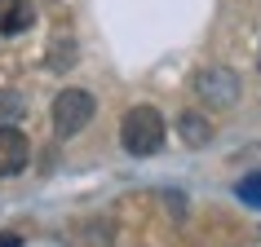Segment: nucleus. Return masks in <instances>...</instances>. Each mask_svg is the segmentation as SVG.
Masks as SVG:
<instances>
[{
	"label": "nucleus",
	"mask_w": 261,
	"mask_h": 247,
	"mask_svg": "<svg viewBox=\"0 0 261 247\" xmlns=\"http://www.w3.org/2000/svg\"><path fill=\"white\" fill-rule=\"evenodd\" d=\"M49 67L54 71H67V67H75V40H54L49 44Z\"/></svg>",
	"instance_id": "6e6552de"
},
{
	"label": "nucleus",
	"mask_w": 261,
	"mask_h": 247,
	"mask_svg": "<svg viewBox=\"0 0 261 247\" xmlns=\"http://www.w3.org/2000/svg\"><path fill=\"white\" fill-rule=\"evenodd\" d=\"M120 141L128 155H155L164 146V115L155 106H133L120 119Z\"/></svg>",
	"instance_id": "f257e3e1"
},
{
	"label": "nucleus",
	"mask_w": 261,
	"mask_h": 247,
	"mask_svg": "<svg viewBox=\"0 0 261 247\" xmlns=\"http://www.w3.org/2000/svg\"><path fill=\"white\" fill-rule=\"evenodd\" d=\"M22 110H27L22 93H14V88H0V128H14V123L22 119Z\"/></svg>",
	"instance_id": "0eeeda50"
},
{
	"label": "nucleus",
	"mask_w": 261,
	"mask_h": 247,
	"mask_svg": "<svg viewBox=\"0 0 261 247\" xmlns=\"http://www.w3.org/2000/svg\"><path fill=\"white\" fill-rule=\"evenodd\" d=\"M0 247H22V238L18 234H0Z\"/></svg>",
	"instance_id": "9d476101"
},
{
	"label": "nucleus",
	"mask_w": 261,
	"mask_h": 247,
	"mask_svg": "<svg viewBox=\"0 0 261 247\" xmlns=\"http://www.w3.org/2000/svg\"><path fill=\"white\" fill-rule=\"evenodd\" d=\"M93 93H84V88H62V93L54 97V110H49V119H54V133L58 137H75L84 123L93 119Z\"/></svg>",
	"instance_id": "f03ea898"
},
{
	"label": "nucleus",
	"mask_w": 261,
	"mask_h": 247,
	"mask_svg": "<svg viewBox=\"0 0 261 247\" xmlns=\"http://www.w3.org/2000/svg\"><path fill=\"white\" fill-rule=\"evenodd\" d=\"M195 93L204 97L208 106H230L234 97H239V75L226 67H208L195 75Z\"/></svg>",
	"instance_id": "7ed1b4c3"
},
{
	"label": "nucleus",
	"mask_w": 261,
	"mask_h": 247,
	"mask_svg": "<svg viewBox=\"0 0 261 247\" xmlns=\"http://www.w3.org/2000/svg\"><path fill=\"white\" fill-rule=\"evenodd\" d=\"M234 194H239L248 207H261V172H248V177L234 186Z\"/></svg>",
	"instance_id": "1a4fd4ad"
},
{
	"label": "nucleus",
	"mask_w": 261,
	"mask_h": 247,
	"mask_svg": "<svg viewBox=\"0 0 261 247\" xmlns=\"http://www.w3.org/2000/svg\"><path fill=\"white\" fill-rule=\"evenodd\" d=\"M177 133H181V141H186V146H208V141H213V123H208L204 115L186 110V115H181V123H177Z\"/></svg>",
	"instance_id": "423d86ee"
},
{
	"label": "nucleus",
	"mask_w": 261,
	"mask_h": 247,
	"mask_svg": "<svg viewBox=\"0 0 261 247\" xmlns=\"http://www.w3.org/2000/svg\"><path fill=\"white\" fill-rule=\"evenodd\" d=\"M36 22L31 0H0V36H18Z\"/></svg>",
	"instance_id": "39448f33"
},
{
	"label": "nucleus",
	"mask_w": 261,
	"mask_h": 247,
	"mask_svg": "<svg viewBox=\"0 0 261 247\" xmlns=\"http://www.w3.org/2000/svg\"><path fill=\"white\" fill-rule=\"evenodd\" d=\"M31 159V141L22 128H0V177H18Z\"/></svg>",
	"instance_id": "20e7f679"
}]
</instances>
